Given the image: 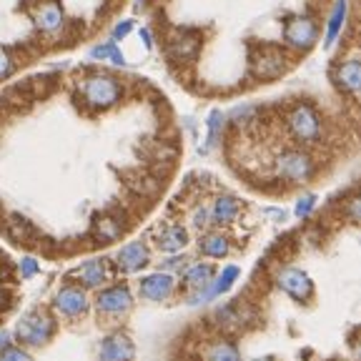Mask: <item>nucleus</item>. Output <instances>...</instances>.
<instances>
[{
  "label": "nucleus",
  "instance_id": "nucleus-20",
  "mask_svg": "<svg viewBox=\"0 0 361 361\" xmlns=\"http://www.w3.org/2000/svg\"><path fill=\"white\" fill-rule=\"evenodd\" d=\"M206 361H241V354L228 341H216L206 349Z\"/></svg>",
  "mask_w": 361,
  "mask_h": 361
},
{
  "label": "nucleus",
  "instance_id": "nucleus-10",
  "mask_svg": "<svg viewBox=\"0 0 361 361\" xmlns=\"http://www.w3.org/2000/svg\"><path fill=\"white\" fill-rule=\"evenodd\" d=\"M56 309L66 316H78L88 309V299H85V293L75 286H66L58 291L56 296Z\"/></svg>",
  "mask_w": 361,
  "mask_h": 361
},
{
  "label": "nucleus",
  "instance_id": "nucleus-14",
  "mask_svg": "<svg viewBox=\"0 0 361 361\" xmlns=\"http://www.w3.org/2000/svg\"><path fill=\"white\" fill-rule=\"evenodd\" d=\"M73 276L80 279L83 281V286L88 288H96L101 286V283H106L108 279V269H106V261H88V264H83L80 269L73 271Z\"/></svg>",
  "mask_w": 361,
  "mask_h": 361
},
{
  "label": "nucleus",
  "instance_id": "nucleus-6",
  "mask_svg": "<svg viewBox=\"0 0 361 361\" xmlns=\"http://www.w3.org/2000/svg\"><path fill=\"white\" fill-rule=\"evenodd\" d=\"M279 286H281L288 296H293L296 301L309 299L311 291H314V283H311V279L299 269H283L281 274H279Z\"/></svg>",
  "mask_w": 361,
  "mask_h": 361
},
{
  "label": "nucleus",
  "instance_id": "nucleus-23",
  "mask_svg": "<svg viewBox=\"0 0 361 361\" xmlns=\"http://www.w3.org/2000/svg\"><path fill=\"white\" fill-rule=\"evenodd\" d=\"M90 58H96V61H113L116 66H126L123 53L118 51V45L116 43H106V45L93 48V51H90Z\"/></svg>",
  "mask_w": 361,
  "mask_h": 361
},
{
  "label": "nucleus",
  "instance_id": "nucleus-16",
  "mask_svg": "<svg viewBox=\"0 0 361 361\" xmlns=\"http://www.w3.org/2000/svg\"><path fill=\"white\" fill-rule=\"evenodd\" d=\"M336 83H338V88L349 90V93H356V90H359V83H361L359 63L349 61V63H344V66H338V71H336Z\"/></svg>",
  "mask_w": 361,
  "mask_h": 361
},
{
  "label": "nucleus",
  "instance_id": "nucleus-30",
  "mask_svg": "<svg viewBox=\"0 0 361 361\" xmlns=\"http://www.w3.org/2000/svg\"><path fill=\"white\" fill-rule=\"evenodd\" d=\"M35 271H38V264H35V259H23V261H20V274H23L25 279L33 276Z\"/></svg>",
  "mask_w": 361,
  "mask_h": 361
},
{
  "label": "nucleus",
  "instance_id": "nucleus-11",
  "mask_svg": "<svg viewBox=\"0 0 361 361\" xmlns=\"http://www.w3.org/2000/svg\"><path fill=\"white\" fill-rule=\"evenodd\" d=\"M173 291V279L169 274H151L141 281V296L151 301H164Z\"/></svg>",
  "mask_w": 361,
  "mask_h": 361
},
{
  "label": "nucleus",
  "instance_id": "nucleus-4",
  "mask_svg": "<svg viewBox=\"0 0 361 361\" xmlns=\"http://www.w3.org/2000/svg\"><path fill=\"white\" fill-rule=\"evenodd\" d=\"M276 171L283 180H291V183H301L311 176L314 166H311L309 156L301 151H286L281 158H279Z\"/></svg>",
  "mask_w": 361,
  "mask_h": 361
},
{
  "label": "nucleus",
  "instance_id": "nucleus-31",
  "mask_svg": "<svg viewBox=\"0 0 361 361\" xmlns=\"http://www.w3.org/2000/svg\"><path fill=\"white\" fill-rule=\"evenodd\" d=\"M130 25H133L130 20L118 23V28L113 30V38H116V40H118V38H126V35H128V30H130Z\"/></svg>",
  "mask_w": 361,
  "mask_h": 361
},
{
  "label": "nucleus",
  "instance_id": "nucleus-25",
  "mask_svg": "<svg viewBox=\"0 0 361 361\" xmlns=\"http://www.w3.org/2000/svg\"><path fill=\"white\" fill-rule=\"evenodd\" d=\"M121 231H123V226H121L118 221H113V219L98 221V238H101V241H113V238L121 236Z\"/></svg>",
  "mask_w": 361,
  "mask_h": 361
},
{
  "label": "nucleus",
  "instance_id": "nucleus-33",
  "mask_svg": "<svg viewBox=\"0 0 361 361\" xmlns=\"http://www.w3.org/2000/svg\"><path fill=\"white\" fill-rule=\"evenodd\" d=\"M141 38H143V43H146V48H151V33H148L146 28H141Z\"/></svg>",
  "mask_w": 361,
  "mask_h": 361
},
{
  "label": "nucleus",
  "instance_id": "nucleus-2",
  "mask_svg": "<svg viewBox=\"0 0 361 361\" xmlns=\"http://www.w3.org/2000/svg\"><path fill=\"white\" fill-rule=\"evenodd\" d=\"M16 336L25 344H45L53 336V322L40 311H30L18 322Z\"/></svg>",
  "mask_w": 361,
  "mask_h": 361
},
{
  "label": "nucleus",
  "instance_id": "nucleus-3",
  "mask_svg": "<svg viewBox=\"0 0 361 361\" xmlns=\"http://www.w3.org/2000/svg\"><path fill=\"white\" fill-rule=\"evenodd\" d=\"M288 128L296 135V141H301V143H314V141H319V135H322L319 116H316L314 108H309V106H296L288 113Z\"/></svg>",
  "mask_w": 361,
  "mask_h": 361
},
{
  "label": "nucleus",
  "instance_id": "nucleus-29",
  "mask_svg": "<svg viewBox=\"0 0 361 361\" xmlns=\"http://www.w3.org/2000/svg\"><path fill=\"white\" fill-rule=\"evenodd\" d=\"M314 203H316L314 196H304L299 203H296V216H309L311 209H314Z\"/></svg>",
  "mask_w": 361,
  "mask_h": 361
},
{
  "label": "nucleus",
  "instance_id": "nucleus-9",
  "mask_svg": "<svg viewBox=\"0 0 361 361\" xmlns=\"http://www.w3.org/2000/svg\"><path fill=\"white\" fill-rule=\"evenodd\" d=\"M286 71V58L276 51H261V56L254 61V73L261 80H274Z\"/></svg>",
  "mask_w": 361,
  "mask_h": 361
},
{
  "label": "nucleus",
  "instance_id": "nucleus-19",
  "mask_svg": "<svg viewBox=\"0 0 361 361\" xmlns=\"http://www.w3.org/2000/svg\"><path fill=\"white\" fill-rule=\"evenodd\" d=\"M198 248H201V254L211 256V259H221V256L228 254V241L221 233H209L198 241Z\"/></svg>",
  "mask_w": 361,
  "mask_h": 361
},
{
  "label": "nucleus",
  "instance_id": "nucleus-7",
  "mask_svg": "<svg viewBox=\"0 0 361 361\" xmlns=\"http://www.w3.org/2000/svg\"><path fill=\"white\" fill-rule=\"evenodd\" d=\"M130 304H133V299H130V291L126 286L106 288L96 301L98 311H103V314H123L130 309Z\"/></svg>",
  "mask_w": 361,
  "mask_h": 361
},
{
  "label": "nucleus",
  "instance_id": "nucleus-5",
  "mask_svg": "<svg viewBox=\"0 0 361 361\" xmlns=\"http://www.w3.org/2000/svg\"><path fill=\"white\" fill-rule=\"evenodd\" d=\"M283 40L291 48H311L316 43V23L311 18H293L283 30Z\"/></svg>",
  "mask_w": 361,
  "mask_h": 361
},
{
  "label": "nucleus",
  "instance_id": "nucleus-32",
  "mask_svg": "<svg viewBox=\"0 0 361 361\" xmlns=\"http://www.w3.org/2000/svg\"><path fill=\"white\" fill-rule=\"evenodd\" d=\"M206 219H209V214H206V211H196V214H193V226H198V228H203V226H206Z\"/></svg>",
  "mask_w": 361,
  "mask_h": 361
},
{
  "label": "nucleus",
  "instance_id": "nucleus-1",
  "mask_svg": "<svg viewBox=\"0 0 361 361\" xmlns=\"http://www.w3.org/2000/svg\"><path fill=\"white\" fill-rule=\"evenodd\" d=\"M80 93L90 106L111 108L121 98V85L111 75H90V78L80 80Z\"/></svg>",
  "mask_w": 361,
  "mask_h": 361
},
{
  "label": "nucleus",
  "instance_id": "nucleus-13",
  "mask_svg": "<svg viewBox=\"0 0 361 361\" xmlns=\"http://www.w3.org/2000/svg\"><path fill=\"white\" fill-rule=\"evenodd\" d=\"M35 25L45 33H58L63 28V11L58 8V3H43L35 8Z\"/></svg>",
  "mask_w": 361,
  "mask_h": 361
},
{
  "label": "nucleus",
  "instance_id": "nucleus-21",
  "mask_svg": "<svg viewBox=\"0 0 361 361\" xmlns=\"http://www.w3.org/2000/svg\"><path fill=\"white\" fill-rule=\"evenodd\" d=\"M346 20V0H336V6L331 11V18H329V30H326V45H331L336 40V35L341 33Z\"/></svg>",
  "mask_w": 361,
  "mask_h": 361
},
{
  "label": "nucleus",
  "instance_id": "nucleus-12",
  "mask_svg": "<svg viewBox=\"0 0 361 361\" xmlns=\"http://www.w3.org/2000/svg\"><path fill=\"white\" fill-rule=\"evenodd\" d=\"M118 269L121 271H138L148 264V248L143 243H128L118 251Z\"/></svg>",
  "mask_w": 361,
  "mask_h": 361
},
{
  "label": "nucleus",
  "instance_id": "nucleus-22",
  "mask_svg": "<svg viewBox=\"0 0 361 361\" xmlns=\"http://www.w3.org/2000/svg\"><path fill=\"white\" fill-rule=\"evenodd\" d=\"M236 279H238V269H236V266H226L224 274L219 276V281H216L211 288H206V291H203V299H211V296H219V293L228 291V288L233 286V281H236Z\"/></svg>",
  "mask_w": 361,
  "mask_h": 361
},
{
  "label": "nucleus",
  "instance_id": "nucleus-27",
  "mask_svg": "<svg viewBox=\"0 0 361 361\" xmlns=\"http://www.w3.org/2000/svg\"><path fill=\"white\" fill-rule=\"evenodd\" d=\"M16 71V63H13V58H11V53L0 45V80L3 78H8V75Z\"/></svg>",
  "mask_w": 361,
  "mask_h": 361
},
{
  "label": "nucleus",
  "instance_id": "nucleus-15",
  "mask_svg": "<svg viewBox=\"0 0 361 361\" xmlns=\"http://www.w3.org/2000/svg\"><path fill=\"white\" fill-rule=\"evenodd\" d=\"M188 243V233L183 226H169L161 236H158V248L166 251V254H176Z\"/></svg>",
  "mask_w": 361,
  "mask_h": 361
},
{
  "label": "nucleus",
  "instance_id": "nucleus-18",
  "mask_svg": "<svg viewBox=\"0 0 361 361\" xmlns=\"http://www.w3.org/2000/svg\"><path fill=\"white\" fill-rule=\"evenodd\" d=\"M214 279V266L209 264H196L183 274V281L191 288H206Z\"/></svg>",
  "mask_w": 361,
  "mask_h": 361
},
{
  "label": "nucleus",
  "instance_id": "nucleus-28",
  "mask_svg": "<svg viewBox=\"0 0 361 361\" xmlns=\"http://www.w3.org/2000/svg\"><path fill=\"white\" fill-rule=\"evenodd\" d=\"M0 361H30V356L25 351L16 349V346H3L0 351Z\"/></svg>",
  "mask_w": 361,
  "mask_h": 361
},
{
  "label": "nucleus",
  "instance_id": "nucleus-17",
  "mask_svg": "<svg viewBox=\"0 0 361 361\" xmlns=\"http://www.w3.org/2000/svg\"><path fill=\"white\" fill-rule=\"evenodd\" d=\"M238 211H241V206H238L236 198L231 196H221L219 201L214 203V221L216 224H231L233 219L238 216Z\"/></svg>",
  "mask_w": 361,
  "mask_h": 361
},
{
  "label": "nucleus",
  "instance_id": "nucleus-24",
  "mask_svg": "<svg viewBox=\"0 0 361 361\" xmlns=\"http://www.w3.org/2000/svg\"><path fill=\"white\" fill-rule=\"evenodd\" d=\"M171 51H173V56L178 58V61H188V58L196 56L198 40L191 38V35H186V38H178L173 45H171Z\"/></svg>",
  "mask_w": 361,
  "mask_h": 361
},
{
  "label": "nucleus",
  "instance_id": "nucleus-8",
  "mask_svg": "<svg viewBox=\"0 0 361 361\" xmlns=\"http://www.w3.org/2000/svg\"><path fill=\"white\" fill-rule=\"evenodd\" d=\"M133 344L123 334H113L101 344V361H133Z\"/></svg>",
  "mask_w": 361,
  "mask_h": 361
},
{
  "label": "nucleus",
  "instance_id": "nucleus-26",
  "mask_svg": "<svg viewBox=\"0 0 361 361\" xmlns=\"http://www.w3.org/2000/svg\"><path fill=\"white\" fill-rule=\"evenodd\" d=\"M221 123H224V116H221V111H214L209 118V141H206V148H211L216 143V138H219V130H221Z\"/></svg>",
  "mask_w": 361,
  "mask_h": 361
}]
</instances>
